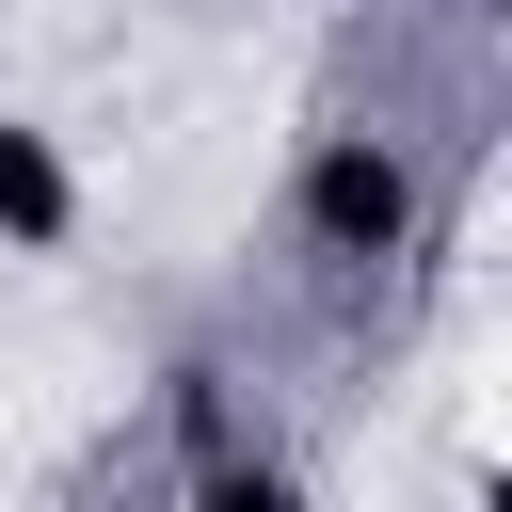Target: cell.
Here are the masks:
<instances>
[{
  "label": "cell",
  "instance_id": "1",
  "mask_svg": "<svg viewBox=\"0 0 512 512\" xmlns=\"http://www.w3.org/2000/svg\"><path fill=\"white\" fill-rule=\"evenodd\" d=\"M400 224H416L400 160H384V144H320V176H304V240H320V256H384Z\"/></svg>",
  "mask_w": 512,
  "mask_h": 512
},
{
  "label": "cell",
  "instance_id": "2",
  "mask_svg": "<svg viewBox=\"0 0 512 512\" xmlns=\"http://www.w3.org/2000/svg\"><path fill=\"white\" fill-rule=\"evenodd\" d=\"M64 160H48V128H0V240H64Z\"/></svg>",
  "mask_w": 512,
  "mask_h": 512
}]
</instances>
